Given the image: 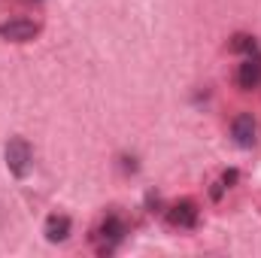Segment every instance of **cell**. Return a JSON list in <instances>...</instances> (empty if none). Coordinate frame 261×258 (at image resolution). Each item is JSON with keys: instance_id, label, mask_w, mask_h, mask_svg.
Returning a JSON list of instances; mask_svg holds the SVG:
<instances>
[{"instance_id": "cell-6", "label": "cell", "mask_w": 261, "mask_h": 258, "mask_svg": "<svg viewBox=\"0 0 261 258\" xmlns=\"http://www.w3.org/2000/svg\"><path fill=\"white\" fill-rule=\"evenodd\" d=\"M237 85L243 88V91H252V88H258L261 85V58L258 55H249L243 64L237 67Z\"/></svg>"}, {"instance_id": "cell-7", "label": "cell", "mask_w": 261, "mask_h": 258, "mask_svg": "<svg viewBox=\"0 0 261 258\" xmlns=\"http://www.w3.org/2000/svg\"><path fill=\"white\" fill-rule=\"evenodd\" d=\"M43 234H46L49 243H64L67 237H70V219H67L64 213H52L46 219V225H43Z\"/></svg>"}, {"instance_id": "cell-9", "label": "cell", "mask_w": 261, "mask_h": 258, "mask_svg": "<svg viewBox=\"0 0 261 258\" xmlns=\"http://www.w3.org/2000/svg\"><path fill=\"white\" fill-rule=\"evenodd\" d=\"M234 183H237V170H228V173L222 176V186H225V189H231Z\"/></svg>"}, {"instance_id": "cell-4", "label": "cell", "mask_w": 261, "mask_h": 258, "mask_svg": "<svg viewBox=\"0 0 261 258\" xmlns=\"http://www.w3.org/2000/svg\"><path fill=\"white\" fill-rule=\"evenodd\" d=\"M231 140L240 149H252L255 146V140H258V122L252 119V113H240L231 122Z\"/></svg>"}, {"instance_id": "cell-5", "label": "cell", "mask_w": 261, "mask_h": 258, "mask_svg": "<svg viewBox=\"0 0 261 258\" xmlns=\"http://www.w3.org/2000/svg\"><path fill=\"white\" fill-rule=\"evenodd\" d=\"M167 219H170L173 228H195L197 219H200V213H197L195 200H179V203H173V207L167 210Z\"/></svg>"}, {"instance_id": "cell-1", "label": "cell", "mask_w": 261, "mask_h": 258, "mask_svg": "<svg viewBox=\"0 0 261 258\" xmlns=\"http://www.w3.org/2000/svg\"><path fill=\"white\" fill-rule=\"evenodd\" d=\"M3 161H6V170L15 176V179H24L34 167V149L24 137H12L6 146H3Z\"/></svg>"}, {"instance_id": "cell-2", "label": "cell", "mask_w": 261, "mask_h": 258, "mask_svg": "<svg viewBox=\"0 0 261 258\" xmlns=\"http://www.w3.org/2000/svg\"><path fill=\"white\" fill-rule=\"evenodd\" d=\"M40 34V21L34 18H9L0 24V37L6 43H31Z\"/></svg>"}, {"instance_id": "cell-3", "label": "cell", "mask_w": 261, "mask_h": 258, "mask_svg": "<svg viewBox=\"0 0 261 258\" xmlns=\"http://www.w3.org/2000/svg\"><path fill=\"white\" fill-rule=\"evenodd\" d=\"M125 234H128V225L119 219V216H107L103 222H100V228H97V240H100V252H113L122 240H125Z\"/></svg>"}, {"instance_id": "cell-8", "label": "cell", "mask_w": 261, "mask_h": 258, "mask_svg": "<svg viewBox=\"0 0 261 258\" xmlns=\"http://www.w3.org/2000/svg\"><path fill=\"white\" fill-rule=\"evenodd\" d=\"M255 37H249V34H234L231 37V52H246V55H255Z\"/></svg>"}]
</instances>
